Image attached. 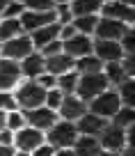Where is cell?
Here are the masks:
<instances>
[{"label": "cell", "mask_w": 135, "mask_h": 156, "mask_svg": "<svg viewBox=\"0 0 135 156\" xmlns=\"http://www.w3.org/2000/svg\"><path fill=\"white\" fill-rule=\"evenodd\" d=\"M12 142H14V133H12L9 129H2V131H0V145L12 147Z\"/></svg>", "instance_id": "74e56055"}, {"label": "cell", "mask_w": 135, "mask_h": 156, "mask_svg": "<svg viewBox=\"0 0 135 156\" xmlns=\"http://www.w3.org/2000/svg\"><path fill=\"white\" fill-rule=\"evenodd\" d=\"M78 138V131H76V124L73 122H55L53 126L48 129V136H46V142L53 145L55 149H71L73 142Z\"/></svg>", "instance_id": "6da1fadb"}, {"label": "cell", "mask_w": 135, "mask_h": 156, "mask_svg": "<svg viewBox=\"0 0 135 156\" xmlns=\"http://www.w3.org/2000/svg\"><path fill=\"white\" fill-rule=\"evenodd\" d=\"M55 2H60V5H69L71 0H55Z\"/></svg>", "instance_id": "f6af8a7d"}, {"label": "cell", "mask_w": 135, "mask_h": 156, "mask_svg": "<svg viewBox=\"0 0 135 156\" xmlns=\"http://www.w3.org/2000/svg\"><path fill=\"white\" fill-rule=\"evenodd\" d=\"M101 19H112L119 21V23H133V7L124 5L119 0H112V2H103L101 7Z\"/></svg>", "instance_id": "9a60e30c"}, {"label": "cell", "mask_w": 135, "mask_h": 156, "mask_svg": "<svg viewBox=\"0 0 135 156\" xmlns=\"http://www.w3.org/2000/svg\"><path fill=\"white\" fill-rule=\"evenodd\" d=\"M14 156H30L28 151H19V154H14Z\"/></svg>", "instance_id": "bcb514c9"}, {"label": "cell", "mask_w": 135, "mask_h": 156, "mask_svg": "<svg viewBox=\"0 0 135 156\" xmlns=\"http://www.w3.org/2000/svg\"><path fill=\"white\" fill-rule=\"evenodd\" d=\"M0 51H2V44H0Z\"/></svg>", "instance_id": "681fc988"}, {"label": "cell", "mask_w": 135, "mask_h": 156, "mask_svg": "<svg viewBox=\"0 0 135 156\" xmlns=\"http://www.w3.org/2000/svg\"><path fill=\"white\" fill-rule=\"evenodd\" d=\"M119 46H121V51H124V55H128V58H133V48H135V34H133V28H126V32H124V37L119 39Z\"/></svg>", "instance_id": "1f68e13d"}, {"label": "cell", "mask_w": 135, "mask_h": 156, "mask_svg": "<svg viewBox=\"0 0 135 156\" xmlns=\"http://www.w3.org/2000/svg\"><path fill=\"white\" fill-rule=\"evenodd\" d=\"M62 99H64V94L60 92L57 87H53V90H48V92H46V99H43V106L57 112V108L62 106Z\"/></svg>", "instance_id": "4dcf8cb0"}, {"label": "cell", "mask_w": 135, "mask_h": 156, "mask_svg": "<svg viewBox=\"0 0 135 156\" xmlns=\"http://www.w3.org/2000/svg\"><path fill=\"white\" fill-rule=\"evenodd\" d=\"M19 78H21V67H19V62L7 60V58L0 60V92H9L12 87H16Z\"/></svg>", "instance_id": "4fadbf2b"}, {"label": "cell", "mask_w": 135, "mask_h": 156, "mask_svg": "<svg viewBox=\"0 0 135 156\" xmlns=\"http://www.w3.org/2000/svg\"><path fill=\"white\" fill-rule=\"evenodd\" d=\"M23 34V28H21V21L19 19H2L0 21V44H5L9 39Z\"/></svg>", "instance_id": "603a6c76"}, {"label": "cell", "mask_w": 135, "mask_h": 156, "mask_svg": "<svg viewBox=\"0 0 135 156\" xmlns=\"http://www.w3.org/2000/svg\"><path fill=\"white\" fill-rule=\"evenodd\" d=\"M0 110H16V99L9 92H0Z\"/></svg>", "instance_id": "e575fe53"}, {"label": "cell", "mask_w": 135, "mask_h": 156, "mask_svg": "<svg viewBox=\"0 0 135 156\" xmlns=\"http://www.w3.org/2000/svg\"><path fill=\"white\" fill-rule=\"evenodd\" d=\"M99 156H119V154H115V151H101Z\"/></svg>", "instance_id": "7bdbcfd3"}, {"label": "cell", "mask_w": 135, "mask_h": 156, "mask_svg": "<svg viewBox=\"0 0 135 156\" xmlns=\"http://www.w3.org/2000/svg\"><path fill=\"white\" fill-rule=\"evenodd\" d=\"M34 83H37L39 87H43L46 92H48V90L57 87V78H55V76H50V73H41L39 78H34Z\"/></svg>", "instance_id": "836d02e7"}, {"label": "cell", "mask_w": 135, "mask_h": 156, "mask_svg": "<svg viewBox=\"0 0 135 156\" xmlns=\"http://www.w3.org/2000/svg\"><path fill=\"white\" fill-rule=\"evenodd\" d=\"M12 2H23V0H12Z\"/></svg>", "instance_id": "7dc6e473"}, {"label": "cell", "mask_w": 135, "mask_h": 156, "mask_svg": "<svg viewBox=\"0 0 135 156\" xmlns=\"http://www.w3.org/2000/svg\"><path fill=\"white\" fill-rule=\"evenodd\" d=\"M55 39H60V23H50L46 28H39L34 32H30V41H32L34 48H43Z\"/></svg>", "instance_id": "ac0fdd59"}, {"label": "cell", "mask_w": 135, "mask_h": 156, "mask_svg": "<svg viewBox=\"0 0 135 156\" xmlns=\"http://www.w3.org/2000/svg\"><path fill=\"white\" fill-rule=\"evenodd\" d=\"M46 142V136H43V131H39V129H32V126H23L19 129V131L14 133V142L12 145H16V149L19 151H34L39 145H43Z\"/></svg>", "instance_id": "5b68a950"}, {"label": "cell", "mask_w": 135, "mask_h": 156, "mask_svg": "<svg viewBox=\"0 0 135 156\" xmlns=\"http://www.w3.org/2000/svg\"><path fill=\"white\" fill-rule=\"evenodd\" d=\"M119 156H133V147H126V151H121Z\"/></svg>", "instance_id": "b9f144b4"}, {"label": "cell", "mask_w": 135, "mask_h": 156, "mask_svg": "<svg viewBox=\"0 0 135 156\" xmlns=\"http://www.w3.org/2000/svg\"><path fill=\"white\" fill-rule=\"evenodd\" d=\"M57 110H60V115H62V119H67V122H78L87 112V101L78 99L76 94H67V97L62 99V106H60Z\"/></svg>", "instance_id": "7c38bea8"}, {"label": "cell", "mask_w": 135, "mask_h": 156, "mask_svg": "<svg viewBox=\"0 0 135 156\" xmlns=\"http://www.w3.org/2000/svg\"><path fill=\"white\" fill-rule=\"evenodd\" d=\"M73 67L78 69V76H87V73H101V69H103V62L96 58V55H85V58H80Z\"/></svg>", "instance_id": "7402d4cb"}, {"label": "cell", "mask_w": 135, "mask_h": 156, "mask_svg": "<svg viewBox=\"0 0 135 156\" xmlns=\"http://www.w3.org/2000/svg\"><path fill=\"white\" fill-rule=\"evenodd\" d=\"M101 142L99 138H92V136H78L76 142H73V154L76 156H99L101 154Z\"/></svg>", "instance_id": "ffe728a7"}, {"label": "cell", "mask_w": 135, "mask_h": 156, "mask_svg": "<svg viewBox=\"0 0 135 156\" xmlns=\"http://www.w3.org/2000/svg\"><path fill=\"white\" fill-rule=\"evenodd\" d=\"M30 156H55V147L48 145V142H43V145H39L34 151H30Z\"/></svg>", "instance_id": "8d00e7d4"}, {"label": "cell", "mask_w": 135, "mask_h": 156, "mask_svg": "<svg viewBox=\"0 0 135 156\" xmlns=\"http://www.w3.org/2000/svg\"><path fill=\"white\" fill-rule=\"evenodd\" d=\"M43 60H46V73H50L55 78L67 73V71H73V64H76V60H71L64 53H57L53 58H43Z\"/></svg>", "instance_id": "d6986e66"}, {"label": "cell", "mask_w": 135, "mask_h": 156, "mask_svg": "<svg viewBox=\"0 0 135 156\" xmlns=\"http://www.w3.org/2000/svg\"><path fill=\"white\" fill-rule=\"evenodd\" d=\"M57 53H62V41H60V39H55V41H50L48 46H43V48H41L43 58H53V55H57Z\"/></svg>", "instance_id": "d590c367"}, {"label": "cell", "mask_w": 135, "mask_h": 156, "mask_svg": "<svg viewBox=\"0 0 135 156\" xmlns=\"http://www.w3.org/2000/svg\"><path fill=\"white\" fill-rule=\"evenodd\" d=\"M0 156H14V149H12V147L0 145Z\"/></svg>", "instance_id": "f35d334b"}, {"label": "cell", "mask_w": 135, "mask_h": 156, "mask_svg": "<svg viewBox=\"0 0 135 156\" xmlns=\"http://www.w3.org/2000/svg\"><path fill=\"white\" fill-rule=\"evenodd\" d=\"M99 142H101V149L103 151H124L126 147V131L119 126H115V124H108L106 129L101 131V136H99Z\"/></svg>", "instance_id": "ba28073f"}, {"label": "cell", "mask_w": 135, "mask_h": 156, "mask_svg": "<svg viewBox=\"0 0 135 156\" xmlns=\"http://www.w3.org/2000/svg\"><path fill=\"white\" fill-rule=\"evenodd\" d=\"M103 2H112V0H103Z\"/></svg>", "instance_id": "c3c4849f"}, {"label": "cell", "mask_w": 135, "mask_h": 156, "mask_svg": "<svg viewBox=\"0 0 135 156\" xmlns=\"http://www.w3.org/2000/svg\"><path fill=\"white\" fill-rule=\"evenodd\" d=\"M103 7V0H71L69 9L73 16H99Z\"/></svg>", "instance_id": "44dd1931"}, {"label": "cell", "mask_w": 135, "mask_h": 156, "mask_svg": "<svg viewBox=\"0 0 135 156\" xmlns=\"http://www.w3.org/2000/svg\"><path fill=\"white\" fill-rule=\"evenodd\" d=\"M55 156H76V154H73V149H60L55 151Z\"/></svg>", "instance_id": "ab89813d"}, {"label": "cell", "mask_w": 135, "mask_h": 156, "mask_svg": "<svg viewBox=\"0 0 135 156\" xmlns=\"http://www.w3.org/2000/svg\"><path fill=\"white\" fill-rule=\"evenodd\" d=\"M101 73L106 76V80H108V85H121L126 80V71H124V67H121V62H106L103 64V69H101Z\"/></svg>", "instance_id": "cb8c5ba5"}, {"label": "cell", "mask_w": 135, "mask_h": 156, "mask_svg": "<svg viewBox=\"0 0 135 156\" xmlns=\"http://www.w3.org/2000/svg\"><path fill=\"white\" fill-rule=\"evenodd\" d=\"M112 117H115V119H112V124H115V126L124 129V131H126V129H133V108L121 106Z\"/></svg>", "instance_id": "83f0119b"}, {"label": "cell", "mask_w": 135, "mask_h": 156, "mask_svg": "<svg viewBox=\"0 0 135 156\" xmlns=\"http://www.w3.org/2000/svg\"><path fill=\"white\" fill-rule=\"evenodd\" d=\"M96 23H99V16H76V19L71 21V25L76 28L78 34H94V30H96Z\"/></svg>", "instance_id": "d4e9b609"}, {"label": "cell", "mask_w": 135, "mask_h": 156, "mask_svg": "<svg viewBox=\"0 0 135 156\" xmlns=\"http://www.w3.org/2000/svg\"><path fill=\"white\" fill-rule=\"evenodd\" d=\"M124 32H126V23H119V21H112V19H99L96 30H94V34L103 41H119L124 37Z\"/></svg>", "instance_id": "5bb4252c"}, {"label": "cell", "mask_w": 135, "mask_h": 156, "mask_svg": "<svg viewBox=\"0 0 135 156\" xmlns=\"http://www.w3.org/2000/svg\"><path fill=\"white\" fill-rule=\"evenodd\" d=\"M25 119H28V124H30L32 129L48 131V129L57 122V112L50 110V108H46V106H39V108H34V110H28V112H25Z\"/></svg>", "instance_id": "8fae6325"}, {"label": "cell", "mask_w": 135, "mask_h": 156, "mask_svg": "<svg viewBox=\"0 0 135 156\" xmlns=\"http://www.w3.org/2000/svg\"><path fill=\"white\" fill-rule=\"evenodd\" d=\"M117 97H119L121 106L133 108V99H135V85H133V78H126L124 83L119 85V92H117Z\"/></svg>", "instance_id": "4316f807"}, {"label": "cell", "mask_w": 135, "mask_h": 156, "mask_svg": "<svg viewBox=\"0 0 135 156\" xmlns=\"http://www.w3.org/2000/svg\"><path fill=\"white\" fill-rule=\"evenodd\" d=\"M76 85H78V73L76 71H67L62 76H57V90L67 97V94H76Z\"/></svg>", "instance_id": "484cf974"}, {"label": "cell", "mask_w": 135, "mask_h": 156, "mask_svg": "<svg viewBox=\"0 0 135 156\" xmlns=\"http://www.w3.org/2000/svg\"><path fill=\"white\" fill-rule=\"evenodd\" d=\"M25 124H28V119H25L23 112H19V110H9V112H5V129H9L12 133H16L19 129H23Z\"/></svg>", "instance_id": "f1b7e54d"}, {"label": "cell", "mask_w": 135, "mask_h": 156, "mask_svg": "<svg viewBox=\"0 0 135 156\" xmlns=\"http://www.w3.org/2000/svg\"><path fill=\"white\" fill-rule=\"evenodd\" d=\"M92 53L96 55L103 64L106 62H121V58H124V51H121L119 41H103V39L94 41V51Z\"/></svg>", "instance_id": "2e32d148"}, {"label": "cell", "mask_w": 135, "mask_h": 156, "mask_svg": "<svg viewBox=\"0 0 135 156\" xmlns=\"http://www.w3.org/2000/svg\"><path fill=\"white\" fill-rule=\"evenodd\" d=\"M119 108H121L119 97H117V92H110V90L101 92L99 97H94L92 101H89V112L103 117V119H110V117L115 115Z\"/></svg>", "instance_id": "277c9868"}, {"label": "cell", "mask_w": 135, "mask_h": 156, "mask_svg": "<svg viewBox=\"0 0 135 156\" xmlns=\"http://www.w3.org/2000/svg\"><path fill=\"white\" fill-rule=\"evenodd\" d=\"M21 73H25L28 78H39L41 73H46V60L41 53H30L28 58L21 60Z\"/></svg>", "instance_id": "e0dca14e"}, {"label": "cell", "mask_w": 135, "mask_h": 156, "mask_svg": "<svg viewBox=\"0 0 135 156\" xmlns=\"http://www.w3.org/2000/svg\"><path fill=\"white\" fill-rule=\"evenodd\" d=\"M23 7L30 12H53L55 0H23Z\"/></svg>", "instance_id": "f546056e"}, {"label": "cell", "mask_w": 135, "mask_h": 156, "mask_svg": "<svg viewBox=\"0 0 135 156\" xmlns=\"http://www.w3.org/2000/svg\"><path fill=\"white\" fill-rule=\"evenodd\" d=\"M73 124H76L78 136H92V138H99V136H101V131L108 126V119H103V117H99V115H94V112L87 110L85 115H82L78 122H73Z\"/></svg>", "instance_id": "30bf717a"}, {"label": "cell", "mask_w": 135, "mask_h": 156, "mask_svg": "<svg viewBox=\"0 0 135 156\" xmlns=\"http://www.w3.org/2000/svg\"><path fill=\"white\" fill-rule=\"evenodd\" d=\"M19 21H21L23 32H34V30H39V28L57 23V21H55V9L53 12H30V9H25L23 14L19 16Z\"/></svg>", "instance_id": "9c48e42d"}, {"label": "cell", "mask_w": 135, "mask_h": 156, "mask_svg": "<svg viewBox=\"0 0 135 156\" xmlns=\"http://www.w3.org/2000/svg\"><path fill=\"white\" fill-rule=\"evenodd\" d=\"M7 7V0H0V16H2V9Z\"/></svg>", "instance_id": "ee69618b"}, {"label": "cell", "mask_w": 135, "mask_h": 156, "mask_svg": "<svg viewBox=\"0 0 135 156\" xmlns=\"http://www.w3.org/2000/svg\"><path fill=\"white\" fill-rule=\"evenodd\" d=\"M108 90V80L103 73H87V76H78L76 85V97L82 101H92L94 97H99L101 92Z\"/></svg>", "instance_id": "7a4b0ae2"}, {"label": "cell", "mask_w": 135, "mask_h": 156, "mask_svg": "<svg viewBox=\"0 0 135 156\" xmlns=\"http://www.w3.org/2000/svg\"><path fill=\"white\" fill-rule=\"evenodd\" d=\"M23 12H25L23 2H12V0H7V7L2 9V19H19Z\"/></svg>", "instance_id": "d6a6232c"}, {"label": "cell", "mask_w": 135, "mask_h": 156, "mask_svg": "<svg viewBox=\"0 0 135 156\" xmlns=\"http://www.w3.org/2000/svg\"><path fill=\"white\" fill-rule=\"evenodd\" d=\"M5 129V110H0V131Z\"/></svg>", "instance_id": "60d3db41"}, {"label": "cell", "mask_w": 135, "mask_h": 156, "mask_svg": "<svg viewBox=\"0 0 135 156\" xmlns=\"http://www.w3.org/2000/svg\"><path fill=\"white\" fill-rule=\"evenodd\" d=\"M94 51V41L87 34H73L71 39L62 41V53L69 55L71 60H80L85 55H92Z\"/></svg>", "instance_id": "52a82bcc"}, {"label": "cell", "mask_w": 135, "mask_h": 156, "mask_svg": "<svg viewBox=\"0 0 135 156\" xmlns=\"http://www.w3.org/2000/svg\"><path fill=\"white\" fill-rule=\"evenodd\" d=\"M32 41H30V34H19V37L9 39L2 44V51L0 53L5 55L7 60H14V62H21L23 58H28L32 53Z\"/></svg>", "instance_id": "8992f818"}, {"label": "cell", "mask_w": 135, "mask_h": 156, "mask_svg": "<svg viewBox=\"0 0 135 156\" xmlns=\"http://www.w3.org/2000/svg\"><path fill=\"white\" fill-rule=\"evenodd\" d=\"M16 103H19L21 108H23L25 112L28 110H34V108L43 106V99H46V90L39 87L37 83H23L19 90H16Z\"/></svg>", "instance_id": "3957f363"}]
</instances>
